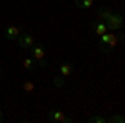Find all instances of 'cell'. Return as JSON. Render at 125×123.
Wrapping results in <instances>:
<instances>
[{"instance_id":"cell-1","label":"cell","mask_w":125,"mask_h":123,"mask_svg":"<svg viewBox=\"0 0 125 123\" xmlns=\"http://www.w3.org/2000/svg\"><path fill=\"white\" fill-rule=\"evenodd\" d=\"M30 52H32L33 60H37L40 66H47V60H45V48H43L42 43H33V45L30 47Z\"/></svg>"},{"instance_id":"cell-2","label":"cell","mask_w":125,"mask_h":123,"mask_svg":"<svg viewBox=\"0 0 125 123\" xmlns=\"http://www.w3.org/2000/svg\"><path fill=\"white\" fill-rule=\"evenodd\" d=\"M105 22H107V23H105L107 28L115 32V30H120V28H122V25H124V17H122L120 13H115V15L112 13V15L105 20Z\"/></svg>"},{"instance_id":"cell-3","label":"cell","mask_w":125,"mask_h":123,"mask_svg":"<svg viewBox=\"0 0 125 123\" xmlns=\"http://www.w3.org/2000/svg\"><path fill=\"white\" fill-rule=\"evenodd\" d=\"M19 45H20V48H30L33 43H35V40H33V37L32 35H29V33H22V35H19Z\"/></svg>"},{"instance_id":"cell-4","label":"cell","mask_w":125,"mask_h":123,"mask_svg":"<svg viewBox=\"0 0 125 123\" xmlns=\"http://www.w3.org/2000/svg\"><path fill=\"white\" fill-rule=\"evenodd\" d=\"M19 35H20V28H19V27H15V25L7 27V28H5V32H3V37L9 38V40H13V38H17Z\"/></svg>"},{"instance_id":"cell-5","label":"cell","mask_w":125,"mask_h":123,"mask_svg":"<svg viewBox=\"0 0 125 123\" xmlns=\"http://www.w3.org/2000/svg\"><path fill=\"white\" fill-rule=\"evenodd\" d=\"M90 27H92V30H94V32H95L97 35H102V33H105L107 30V25L105 23H104V22H98V20H95V22H92V23H90Z\"/></svg>"},{"instance_id":"cell-6","label":"cell","mask_w":125,"mask_h":123,"mask_svg":"<svg viewBox=\"0 0 125 123\" xmlns=\"http://www.w3.org/2000/svg\"><path fill=\"white\" fill-rule=\"evenodd\" d=\"M63 112H60V110H53V112H50V120L52 122H63Z\"/></svg>"},{"instance_id":"cell-7","label":"cell","mask_w":125,"mask_h":123,"mask_svg":"<svg viewBox=\"0 0 125 123\" xmlns=\"http://www.w3.org/2000/svg\"><path fill=\"white\" fill-rule=\"evenodd\" d=\"M117 43H118V37H115V33H110L108 42H107V48H108V50H112V48H115Z\"/></svg>"},{"instance_id":"cell-8","label":"cell","mask_w":125,"mask_h":123,"mask_svg":"<svg viewBox=\"0 0 125 123\" xmlns=\"http://www.w3.org/2000/svg\"><path fill=\"white\" fill-rule=\"evenodd\" d=\"M72 72H73V66H72V65H68V63H63V65L60 66V75H62V76L70 75Z\"/></svg>"},{"instance_id":"cell-9","label":"cell","mask_w":125,"mask_h":123,"mask_svg":"<svg viewBox=\"0 0 125 123\" xmlns=\"http://www.w3.org/2000/svg\"><path fill=\"white\" fill-rule=\"evenodd\" d=\"M94 3V0H75V5L78 9H90Z\"/></svg>"},{"instance_id":"cell-10","label":"cell","mask_w":125,"mask_h":123,"mask_svg":"<svg viewBox=\"0 0 125 123\" xmlns=\"http://www.w3.org/2000/svg\"><path fill=\"white\" fill-rule=\"evenodd\" d=\"M97 13H98V17H100L102 20H107L110 15H112V12H110L108 9H104V7H100V9L97 10Z\"/></svg>"},{"instance_id":"cell-11","label":"cell","mask_w":125,"mask_h":123,"mask_svg":"<svg viewBox=\"0 0 125 123\" xmlns=\"http://www.w3.org/2000/svg\"><path fill=\"white\" fill-rule=\"evenodd\" d=\"M23 66H25L29 72H32V70L35 68V62H33V58H25V60H23Z\"/></svg>"},{"instance_id":"cell-12","label":"cell","mask_w":125,"mask_h":123,"mask_svg":"<svg viewBox=\"0 0 125 123\" xmlns=\"http://www.w3.org/2000/svg\"><path fill=\"white\" fill-rule=\"evenodd\" d=\"M53 85L57 86V88H62V86L65 85V82H63V76H62V75L55 76V78H53Z\"/></svg>"},{"instance_id":"cell-13","label":"cell","mask_w":125,"mask_h":123,"mask_svg":"<svg viewBox=\"0 0 125 123\" xmlns=\"http://www.w3.org/2000/svg\"><path fill=\"white\" fill-rule=\"evenodd\" d=\"M88 122L90 123H104L105 118L104 116H92V118H88Z\"/></svg>"},{"instance_id":"cell-14","label":"cell","mask_w":125,"mask_h":123,"mask_svg":"<svg viewBox=\"0 0 125 123\" xmlns=\"http://www.w3.org/2000/svg\"><path fill=\"white\" fill-rule=\"evenodd\" d=\"M108 122H112V123H115V122L124 123L125 120H124V116H112V118H108Z\"/></svg>"},{"instance_id":"cell-15","label":"cell","mask_w":125,"mask_h":123,"mask_svg":"<svg viewBox=\"0 0 125 123\" xmlns=\"http://www.w3.org/2000/svg\"><path fill=\"white\" fill-rule=\"evenodd\" d=\"M23 90H25V92H32V90H33V83H32V82H27V83L23 85Z\"/></svg>"},{"instance_id":"cell-16","label":"cell","mask_w":125,"mask_h":123,"mask_svg":"<svg viewBox=\"0 0 125 123\" xmlns=\"http://www.w3.org/2000/svg\"><path fill=\"white\" fill-rule=\"evenodd\" d=\"M2 120H3V115H2V112H0V122H2Z\"/></svg>"},{"instance_id":"cell-17","label":"cell","mask_w":125,"mask_h":123,"mask_svg":"<svg viewBox=\"0 0 125 123\" xmlns=\"http://www.w3.org/2000/svg\"><path fill=\"white\" fill-rule=\"evenodd\" d=\"M0 73H2V66H0Z\"/></svg>"}]
</instances>
